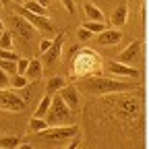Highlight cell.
<instances>
[{
  "label": "cell",
  "instance_id": "6da1fadb",
  "mask_svg": "<svg viewBox=\"0 0 149 149\" xmlns=\"http://www.w3.org/2000/svg\"><path fill=\"white\" fill-rule=\"evenodd\" d=\"M104 70V58L91 48H72L70 54V77L74 79H85L100 74Z\"/></svg>",
  "mask_w": 149,
  "mask_h": 149
},
{
  "label": "cell",
  "instance_id": "7a4b0ae2",
  "mask_svg": "<svg viewBox=\"0 0 149 149\" xmlns=\"http://www.w3.org/2000/svg\"><path fill=\"white\" fill-rule=\"evenodd\" d=\"M79 91L85 93H93V95H116V93H126V91H135V83L130 81H118V79H106L100 74H93V77H85L79 79Z\"/></svg>",
  "mask_w": 149,
  "mask_h": 149
},
{
  "label": "cell",
  "instance_id": "3957f363",
  "mask_svg": "<svg viewBox=\"0 0 149 149\" xmlns=\"http://www.w3.org/2000/svg\"><path fill=\"white\" fill-rule=\"evenodd\" d=\"M74 112L66 106V102L62 100L60 93L52 95V106L46 114V122L48 126H66V124H74V118H72Z\"/></svg>",
  "mask_w": 149,
  "mask_h": 149
},
{
  "label": "cell",
  "instance_id": "277c9868",
  "mask_svg": "<svg viewBox=\"0 0 149 149\" xmlns=\"http://www.w3.org/2000/svg\"><path fill=\"white\" fill-rule=\"evenodd\" d=\"M8 25H10V33L13 37L19 42V44H23V46H31V42L35 40V35H37V29L27 21V19H23L21 15H13L8 17Z\"/></svg>",
  "mask_w": 149,
  "mask_h": 149
},
{
  "label": "cell",
  "instance_id": "5b68a950",
  "mask_svg": "<svg viewBox=\"0 0 149 149\" xmlns=\"http://www.w3.org/2000/svg\"><path fill=\"white\" fill-rule=\"evenodd\" d=\"M42 141L54 145V143H64V141H72L74 137H79V126L77 124H66V126H48L46 130L37 133Z\"/></svg>",
  "mask_w": 149,
  "mask_h": 149
},
{
  "label": "cell",
  "instance_id": "8992f818",
  "mask_svg": "<svg viewBox=\"0 0 149 149\" xmlns=\"http://www.w3.org/2000/svg\"><path fill=\"white\" fill-rule=\"evenodd\" d=\"M17 13L21 15L23 19H27V21H29L37 31H42V33H52V31H54V25H52V21L48 19V15H35V13L27 10L23 4H17Z\"/></svg>",
  "mask_w": 149,
  "mask_h": 149
},
{
  "label": "cell",
  "instance_id": "52a82bcc",
  "mask_svg": "<svg viewBox=\"0 0 149 149\" xmlns=\"http://www.w3.org/2000/svg\"><path fill=\"white\" fill-rule=\"evenodd\" d=\"M104 70L110 72L112 77H124V79H139L141 77L139 68L130 66V64H124V62H118V60H106Z\"/></svg>",
  "mask_w": 149,
  "mask_h": 149
},
{
  "label": "cell",
  "instance_id": "ba28073f",
  "mask_svg": "<svg viewBox=\"0 0 149 149\" xmlns=\"http://www.w3.org/2000/svg\"><path fill=\"white\" fill-rule=\"evenodd\" d=\"M0 110L6 112H23L25 110V100L8 87V89H0Z\"/></svg>",
  "mask_w": 149,
  "mask_h": 149
},
{
  "label": "cell",
  "instance_id": "9c48e42d",
  "mask_svg": "<svg viewBox=\"0 0 149 149\" xmlns=\"http://www.w3.org/2000/svg\"><path fill=\"white\" fill-rule=\"evenodd\" d=\"M64 35H66V33H58V35L52 40L50 50L42 54V62H44V66H54L56 62L60 60V56H62V44H64Z\"/></svg>",
  "mask_w": 149,
  "mask_h": 149
},
{
  "label": "cell",
  "instance_id": "30bf717a",
  "mask_svg": "<svg viewBox=\"0 0 149 149\" xmlns=\"http://www.w3.org/2000/svg\"><path fill=\"white\" fill-rule=\"evenodd\" d=\"M60 95H62V100L66 102V106L72 112H79V108H81V91H79L77 85H66L60 91Z\"/></svg>",
  "mask_w": 149,
  "mask_h": 149
},
{
  "label": "cell",
  "instance_id": "8fae6325",
  "mask_svg": "<svg viewBox=\"0 0 149 149\" xmlns=\"http://www.w3.org/2000/svg\"><path fill=\"white\" fill-rule=\"evenodd\" d=\"M120 42H122V31L116 29V27L114 29H106L95 37V44H100V46H116Z\"/></svg>",
  "mask_w": 149,
  "mask_h": 149
},
{
  "label": "cell",
  "instance_id": "7c38bea8",
  "mask_svg": "<svg viewBox=\"0 0 149 149\" xmlns=\"http://www.w3.org/2000/svg\"><path fill=\"white\" fill-rule=\"evenodd\" d=\"M25 77H27L29 81H40V79L44 77V62H42L40 58L29 60V68H27V72H25Z\"/></svg>",
  "mask_w": 149,
  "mask_h": 149
},
{
  "label": "cell",
  "instance_id": "4fadbf2b",
  "mask_svg": "<svg viewBox=\"0 0 149 149\" xmlns=\"http://www.w3.org/2000/svg\"><path fill=\"white\" fill-rule=\"evenodd\" d=\"M126 21H128V6H126V4H120L114 13H112L110 23L114 25L116 29H120V27H124V25H126Z\"/></svg>",
  "mask_w": 149,
  "mask_h": 149
},
{
  "label": "cell",
  "instance_id": "5bb4252c",
  "mask_svg": "<svg viewBox=\"0 0 149 149\" xmlns=\"http://www.w3.org/2000/svg\"><path fill=\"white\" fill-rule=\"evenodd\" d=\"M66 85L68 83H66L64 77H50L48 79V85H46V93H48V95H56V93H60Z\"/></svg>",
  "mask_w": 149,
  "mask_h": 149
},
{
  "label": "cell",
  "instance_id": "9a60e30c",
  "mask_svg": "<svg viewBox=\"0 0 149 149\" xmlns=\"http://www.w3.org/2000/svg\"><path fill=\"white\" fill-rule=\"evenodd\" d=\"M83 10H85L87 21H102V23H106V15H104L95 4H91V2H83Z\"/></svg>",
  "mask_w": 149,
  "mask_h": 149
},
{
  "label": "cell",
  "instance_id": "2e32d148",
  "mask_svg": "<svg viewBox=\"0 0 149 149\" xmlns=\"http://www.w3.org/2000/svg\"><path fill=\"white\" fill-rule=\"evenodd\" d=\"M139 50H141V44H139V42H133V44H130V46H128V48L118 56V62H124V64L133 62V58L139 54Z\"/></svg>",
  "mask_w": 149,
  "mask_h": 149
},
{
  "label": "cell",
  "instance_id": "e0dca14e",
  "mask_svg": "<svg viewBox=\"0 0 149 149\" xmlns=\"http://www.w3.org/2000/svg\"><path fill=\"white\" fill-rule=\"evenodd\" d=\"M50 106H52V95H48V93H46V95H42L40 104H37V108H35V112H33V116H37V118H46Z\"/></svg>",
  "mask_w": 149,
  "mask_h": 149
},
{
  "label": "cell",
  "instance_id": "ac0fdd59",
  "mask_svg": "<svg viewBox=\"0 0 149 149\" xmlns=\"http://www.w3.org/2000/svg\"><path fill=\"white\" fill-rule=\"evenodd\" d=\"M46 128H48L46 118H37V116H33V118L29 120V133H33V135L42 133V130H46Z\"/></svg>",
  "mask_w": 149,
  "mask_h": 149
},
{
  "label": "cell",
  "instance_id": "d6986e66",
  "mask_svg": "<svg viewBox=\"0 0 149 149\" xmlns=\"http://www.w3.org/2000/svg\"><path fill=\"white\" fill-rule=\"evenodd\" d=\"M83 27H85V29H89L93 35H100L102 31H106V29H108V27H106V23H102V21H87Z\"/></svg>",
  "mask_w": 149,
  "mask_h": 149
},
{
  "label": "cell",
  "instance_id": "ffe728a7",
  "mask_svg": "<svg viewBox=\"0 0 149 149\" xmlns=\"http://www.w3.org/2000/svg\"><path fill=\"white\" fill-rule=\"evenodd\" d=\"M19 145V137L17 135H13V137H0V147L2 149H17Z\"/></svg>",
  "mask_w": 149,
  "mask_h": 149
},
{
  "label": "cell",
  "instance_id": "44dd1931",
  "mask_svg": "<svg viewBox=\"0 0 149 149\" xmlns=\"http://www.w3.org/2000/svg\"><path fill=\"white\" fill-rule=\"evenodd\" d=\"M29 83V79L25 77V74H15V77L10 79V87L13 89H25Z\"/></svg>",
  "mask_w": 149,
  "mask_h": 149
},
{
  "label": "cell",
  "instance_id": "7402d4cb",
  "mask_svg": "<svg viewBox=\"0 0 149 149\" xmlns=\"http://www.w3.org/2000/svg\"><path fill=\"white\" fill-rule=\"evenodd\" d=\"M23 6L27 8V10H31V13H35V15H46V6H42L37 0H29V2H23Z\"/></svg>",
  "mask_w": 149,
  "mask_h": 149
},
{
  "label": "cell",
  "instance_id": "603a6c76",
  "mask_svg": "<svg viewBox=\"0 0 149 149\" xmlns=\"http://www.w3.org/2000/svg\"><path fill=\"white\" fill-rule=\"evenodd\" d=\"M13 33L10 31H2V35H0V48L2 50H13Z\"/></svg>",
  "mask_w": 149,
  "mask_h": 149
},
{
  "label": "cell",
  "instance_id": "cb8c5ba5",
  "mask_svg": "<svg viewBox=\"0 0 149 149\" xmlns=\"http://www.w3.org/2000/svg\"><path fill=\"white\" fill-rule=\"evenodd\" d=\"M0 58L2 60H19L21 56H19L17 52H13V50H2L0 48Z\"/></svg>",
  "mask_w": 149,
  "mask_h": 149
},
{
  "label": "cell",
  "instance_id": "d4e9b609",
  "mask_svg": "<svg viewBox=\"0 0 149 149\" xmlns=\"http://www.w3.org/2000/svg\"><path fill=\"white\" fill-rule=\"evenodd\" d=\"M77 37H79V42H89V40H93V33L89 29H85V27H79Z\"/></svg>",
  "mask_w": 149,
  "mask_h": 149
},
{
  "label": "cell",
  "instance_id": "484cf974",
  "mask_svg": "<svg viewBox=\"0 0 149 149\" xmlns=\"http://www.w3.org/2000/svg\"><path fill=\"white\" fill-rule=\"evenodd\" d=\"M8 87H10V74L0 68V89H8Z\"/></svg>",
  "mask_w": 149,
  "mask_h": 149
},
{
  "label": "cell",
  "instance_id": "4316f807",
  "mask_svg": "<svg viewBox=\"0 0 149 149\" xmlns=\"http://www.w3.org/2000/svg\"><path fill=\"white\" fill-rule=\"evenodd\" d=\"M29 68V60L27 58H19L17 60V74H25Z\"/></svg>",
  "mask_w": 149,
  "mask_h": 149
},
{
  "label": "cell",
  "instance_id": "83f0119b",
  "mask_svg": "<svg viewBox=\"0 0 149 149\" xmlns=\"http://www.w3.org/2000/svg\"><path fill=\"white\" fill-rule=\"evenodd\" d=\"M50 46H52V40H50V37H44V40L40 42V52L44 54V52H48L50 50Z\"/></svg>",
  "mask_w": 149,
  "mask_h": 149
},
{
  "label": "cell",
  "instance_id": "f1b7e54d",
  "mask_svg": "<svg viewBox=\"0 0 149 149\" xmlns=\"http://www.w3.org/2000/svg\"><path fill=\"white\" fill-rule=\"evenodd\" d=\"M58 2H60V4H62V6L70 13V15L74 13V0H58Z\"/></svg>",
  "mask_w": 149,
  "mask_h": 149
},
{
  "label": "cell",
  "instance_id": "f546056e",
  "mask_svg": "<svg viewBox=\"0 0 149 149\" xmlns=\"http://www.w3.org/2000/svg\"><path fill=\"white\" fill-rule=\"evenodd\" d=\"M79 143H81V141H79V137H74V139H72L64 149H79Z\"/></svg>",
  "mask_w": 149,
  "mask_h": 149
},
{
  "label": "cell",
  "instance_id": "4dcf8cb0",
  "mask_svg": "<svg viewBox=\"0 0 149 149\" xmlns=\"http://www.w3.org/2000/svg\"><path fill=\"white\" fill-rule=\"evenodd\" d=\"M17 149H33V145H29V143H23V145H19Z\"/></svg>",
  "mask_w": 149,
  "mask_h": 149
},
{
  "label": "cell",
  "instance_id": "1f68e13d",
  "mask_svg": "<svg viewBox=\"0 0 149 149\" xmlns=\"http://www.w3.org/2000/svg\"><path fill=\"white\" fill-rule=\"evenodd\" d=\"M37 2H40V4H42V6H46V8H48V6H50V0H37Z\"/></svg>",
  "mask_w": 149,
  "mask_h": 149
},
{
  "label": "cell",
  "instance_id": "d6a6232c",
  "mask_svg": "<svg viewBox=\"0 0 149 149\" xmlns=\"http://www.w3.org/2000/svg\"><path fill=\"white\" fill-rule=\"evenodd\" d=\"M0 31H4V21L0 19Z\"/></svg>",
  "mask_w": 149,
  "mask_h": 149
},
{
  "label": "cell",
  "instance_id": "836d02e7",
  "mask_svg": "<svg viewBox=\"0 0 149 149\" xmlns=\"http://www.w3.org/2000/svg\"><path fill=\"white\" fill-rule=\"evenodd\" d=\"M13 2H15V4H23V0H13Z\"/></svg>",
  "mask_w": 149,
  "mask_h": 149
},
{
  "label": "cell",
  "instance_id": "e575fe53",
  "mask_svg": "<svg viewBox=\"0 0 149 149\" xmlns=\"http://www.w3.org/2000/svg\"><path fill=\"white\" fill-rule=\"evenodd\" d=\"M0 2H2V4H4V2H6V0H0Z\"/></svg>",
  "mask_w": 149,
  "mask_h": 149
},
{
  "label": "cell",
  "instance_id": "d590c367",
  "mask_svg": "<svg viewBox=\"0 0 149 149\" xmlns=\"http://www.w3.org/2000/svg\"><path fill=\"white\" fill-rule=\"evenodd\" d=\"M0 8H2V2H0Z\"/></svg>",
  "mask_w": 149,
  "mask_h": 149
},
{
  "label": "cell",
  "instance_id": "8d00e7d4",
  "mask_svg": "<svg viewBox=\"0 0 149 149\" xmlns=\"http://www.w3.org/2000/svg\"><path fill=\"white\" fill-rule=\"evenodd\" d=\"M79 149H85V147H79Z\"/></svg>",
  "mask_w": 149,
  "mask_h": 149
},
{
  "label": "cell",
  "instance_id": "74e56055",
  "mask_svg": "<svg viewBox=\"0 0 149 149\" xmlns=\"http://www.w3.org/2000/svg\"><path fill=\"white\" fill-rule=\"evenodd\" d=\"M0 149H2V147H0Z\"/></svg>",
  "mask_w": 149,
  "mask_h": 149
}]
</instances>
